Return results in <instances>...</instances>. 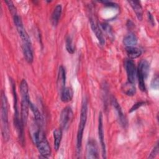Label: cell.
<instances>
[{
    "instance_id": "277c9868",
    "label": "cell",
    "mask_w": 159,
    "mask_h": 159,
    "mask_svg": "<svg viewBox=\"0 0 159 159\" xmlns=\"http://www.w3.org/2000/svg\"><path fill=\"white\" fill-rule=\"evenodd\" d=\"M87 114H88V102L86 99H84L82 102L81 113H80V120L78 129L77 137H76V152L77 155H80L81 149L82 139L84 129L87 120Z\"/></svg>"
},
{
    "instance_id": "7402d4cb",
    "label": "cell",
    "mask_w": 159,
    "mask_h": 159,
    "mask_svg": "<svg viewBox=\"0 0 159 159\" xmlns=\"http://www.w3.org/2000/svg\"><path fill=\"white\" fill-rule=\"evenodd\" d=\"M101 26L102 29L105 32V33L107 34V35L111 39H114V32L112 30V27L106 23H102L101 24Z\"/></svg>"
},
{
    "instance_id": "d4e9b609",
    "label": "cell",
    "mask_w": 159,
    "mask_h": 159,
    "mask_svg": "<svg viewBox=\"0 0 159 159\" xmlns=\"http://www.w3.org/2000/svg\"><path fill=\"white\" fill-rule=\"evenodd\" d=\"M151 87L154 89H158V76L156 75L151 81Z\"/></svg>"
},
{
    "instance_id": "ffe728a7",
    "label": "cell",
    "mask_w": 159,
    "mask_h": 159,
    "mask_svg": "<svg viewBox=\"0 0 159 159\" xmlns=\"http://www.w3.org/2000/svg\"><path fill=\"white\" fill-rule=\"evenodd\" d=\"M53 138H54V148L56 151H58L62 138V130L61 129H56L53 130Z\"/></svg>"
},
{
    "instance_id": "484cf974",
    "label": "cell",
    "mask_w": 159,
    "mask_h": 159,
    "mask_svg": "<svg viewBox=\"0 0 159 159\" xmlns=\"http://www.w3.org/2000/svg\"><path fill=\"white\" fill-rule=\"evenodd\" d=\"M158 143H157L154 147V148H153L152 151L151 152L150 155L148 156V158H153L158 155Z\"/></svg>"
},
{
    "instance_id": "2e32d148",
    "label": "cell",
    "mask_w": 159,
    "mask_h": 159,
    "mask_svg": "<svg viewBox=\"0 0 159 159\" xmlns=\"http://www.w3.org/2000/svg\"><path fill=\"white\" fill-rule=\"evenodd\" d=\"M73 97V90L70 87H65L60 93V98L62 102H68Z\"/></svg>"
},
{
    "instance_id": "ac0fdd59",
    "label": "cell",
    "mask_w": 159,
    "mask_h": 159,
    "mask_svg": "<svg viewBox=\"0 0 159 159\" xmlns=\"http://www.w3.org/2000/svg\"><path fill=\"white\" fill-rule=\"evenodd\" d=\"M125 52L130 60L137 58L142 54L141 50L136 47H126Z\"/></svg>"
},
{
    "instance_id": "30bf717a",
    "label": "cell",
    "mask_w": 159,
    "mask_h": 159,
    "mask_svg": "<svg viewBox=\"0 0 159 159\" xmlns=\"http://www.w3.org/2000/svg\"><path fill=\"white\" fill-rule=\"evenodd\" d=\"M112 104L116 110V112L117 113V119L119 120L120 124L122 126H123L124 127H125L127 125V121L126 117H125V115L124 114V113L122 112V109L120 106L119 105V102H117L116 99L114 97H112Z\"/></svg>"
},
{
    "instance_id": "9c48e42d",
    "label": "cell",
    "mask_w": 159,
    "mask_h": 159,
    "mask_svg": "<svg viewBox=\"0 0 159 159\" xmlns=\"http://www.w3.org/2000/svg\"><path fill=\"white\" fill-rule=\"evenodd\" d=\"M98 135L99 141L101 145L102 148V158H106V145L104 142V134L103 130V124H102V113L100 112L99 115V120H98Z\"/></svg>"
},
{
    "instance_id": "d6986e66",
    "label": "cell",
    "mask_w": 159,
    "mask_h": 159,
    "mask_svg": "<svg viewBox=\"0 0 159 159\" xmlns=\"http://www.w3.org/2000/svg\"><path fill=\"white\" fill-rule=\"evenodd\" d=\"M137 42V37L133 33H129L126 35L123 39V43L125 47H135Z\"/></svg>"
},
{
    "instance_id": "4fadbf2b",
    "label": "cell",
    "mask_w": 159,
    "mask_h": 159,
    "mask_svg": "<svg viewBox=\"0 0 159 159\" xmlns=\"http://www.w3.org/2000/svg\"><path fill=\"white\" fill-rule=\"evenodd\" d=\"M22 51L25 60L28 63H32L34 60V54L32 44L22 43Z\"/></svg>"
},
{
    "instance_id": "52a82bcc",
    "label": "cell",
    "mask_w": 159,
    "mask_h": 159,
    "mask_svg": "<svg viewBox=\"0 0 159 159\" xmlns=\"http://www.w3.org/2000/svg\"><path fill=\"white\" fill-rule=\"evenodd\" d=\"M125 67L128 82L134 84L137 77V69L134 62L132 60H127L125 62Z\"/></svg>"
},
{
    "instance_id": "7c38bea8",
    "label": "cell",
    "mask_w": 159,
    "mask_h": 159,
    "mask_svg": "<svg viewBox=\"0 0 159 159\" xmlns=\"http://www.w3.org/2000/svg\"><path fill=\"white\" fill-rule=\"evenodd\" d=\"M65 83H66V71L65 68L63 66H60L58 71L57 76V88L60 93L62 91V90L65 88Z\"/></svg>"
},
{
    "instance_id": "ba28073f",
    "label": "cell",
    "mask_w": 159,
    "mask_h": 159,
    "mask_svg": "<svg viewBox=\"0 0 159 159\" xmlns=\"http://www.w3.org/2000/svg\"><path fill=\"white\" fill-rule=\"evenodd\" d=\"M98 148L96 140L94 139H89L86 145V158H98Z\"/></svg>"
},
{
    "instance_id": "5b68a950",
    "label": "cell",
    "mask_w": 159,
    "mask_h": 159,
    "mask_svg": "<svg viewBox=\"0 0 159 159\" xmlns=\"http://www.w3.org/2000/svg\"><path fill=\"white\" fill-rule=\"evenodd\" d=\"M150 70V64L145 60H142L139 63L137 70V76L138 78L139 87L142 91H145V80L148 76Z\"/></svg>"
},
{
    "instance_id": "9a60e30c",
    "label": "cell",
    "mask_w": 159,
    "mask_h": 159,
    "mask_svg": "<svg viewBox=\"0 0 159 159\" xmlns=\"http://www.w3.org/2000/svg\"><path fill=\"white\" fill-rule=\"evenodd\" d=\"M128 2L135 12L137 19L139 20H142L143 18V9L140 2L138 1H129Z\"/></svg>"
},
{
    "instance_id": "cb8c5ba5",
    "label": "cell",
    "mask_w": 159,
    "mask_h": 159,
    "mask_svg": "<svg viewBox=\"0 0 159 159\" xmlns=\"http://www.w3.org/2000/svg\"><path fill=\"white\" fill-rule=\"evenodd\" d=\"M5 2L7 4V6L8 7V9H9V10L10 11V13L11 14L12 16H14V14H17L16 9L13 2L11 1H5Z\"/></svg>"
},
{
    "instance_id": "44dd1931",
    "label": "cell",
    "mask_w": 159,
    "mask_h": 159,
    "mask_svg": "<svg viewBox=\"0 0 159 159\" xmlns=\"http://www.w3.org/2000/svg\"><path fill=\"white\" fill-rule=\"evenodd\" d=\"M122 91L127 96H134L136 93V89L135 85L133 83L127 82L126 83L124 84L122 86Z\"/></svg>"
},
{
    "instance_id": "4316f807",
    "label": "cell",
    "mask_w": 159,
    "mask_h": 159,
    "mask_svg": "<svg viewBox=\"0 0 159 159\" xmlns=\"http://www.w3.org/2000/svg\"><path fill=\"white\" fill-rule=\"evenodd\" d=\"M145 104V102L143 101H140V102H138L137 103H135L132 107L131 109H130L129 111V112H132L135 110H137V109H139L140 107H141L142 105H143Z\"/></svg>"
},
{
    "instance_id": "83f0119b",
    "label": "cell",
    "mask_w": 159,
    "mask_h": 159,
    "mask_svg": "<svg viewBox=\"0 0 159 159\" xmlns=\"http://www.w3.org/2000/svg\"><path fill=\"white\" fill-rule=\"evenodd\" d=\"M100 2H102L103 3L104 5L107 6H109V7H117V5L113 2H111V1H100Z\"/></svg>"
},
{
    "instance_id": "e0dca14e",
    "label": "cell",
    "mask_w": 159,
    "mask_h": 159,
    "mask_svg": "<svg viewBox=\"0 0 159 159\" xmlns=\"http://www.w3.org/2000/svg\"><path fill=\"white\" fill-rule=\"evenodd\" d=\"M61 11L62 8L60 4H57L55 7L51 15V22L53 26H56L58 24L61 14Z\"/></svg>"
},
{
    "instance_id": "8fae6325",
    "label": "cell",
    "mask_w": 159,
    "mask_h": 159,
    "mask_svg": "<svg viewBox=\"0 0 159 159\" xmlns=\"http://www.w3.org/2000/svg\"><path fill=\"white\" fill-rule=\"evenodd\" d=\"M89 21H90V25H91V29H92L93 32H94V34H95L99 43L101 45H104L105 43V40H104V35H103L101 29H100L98 24L96 22V21L94 20V19L93 17L89 18Z\"/></svg>"
},
{
    "instance_id": "8992f818",
    "label": "cell",
    "mask_w": 159,
    "mask_h": 159,
    "mask_svg": "<svg viewBox=\"0 0 159 159\" xmlns=\"http://www.w3.org/2000/svg\"><path fill=\"white\" fill-rule=\"evenodd\" d=\"M73 119V112L71 108L69 106L65 107L60 114V124L61 129L67 130L71 125Z\"/></svg>"
},
{
    "instance_id": "5bb4252c",
    "label": "cell",
    "mask_w": 159,
    "mask_h": 159,
    "mask_svg": "<svg viewBox=\"0 0 159 159\" xmlns=\"http://www.w3.org/2000/svg\"><path fill=\"white\" fill-rule=\"evenodd\" d=\"M30 109H31L34 115V120H35L34 122L39 126L42 127L43 125V119L39 109L35 105L32 104L31 102L30 104Z\"/></svg>"
},
{
    "instance_id": "6da1fadb",
    "label": "cell",
    "mask_w": 159,
    "mask_h": 159,
    "mask_svg": "<svg viewBox=\"0 0 159 159\" xmlns=\"http://www.w3.org/2000/svg\"><path fill=\"white\" fill-rule=\"evenodd\" d=\"M31 136L40 154L43 158H48L51 155L50 145L45 137L42 127L39 126L35 122L31 133Z\"/></svg>"
},
{
    "instance_id": "603a6c76",
    "label": "cell",
    "mask_w": 159,
    "mask_h": 159,
    "mask_svg": "<svg viewBox=\"0 0 159 159\" xmlns=\"http://www.w3.org/2000/svg\"><path fill=\"white\" fill-rule=\"evenodd\" d=\"M66 49L68 52L71 54H73L75 52V46L72 39L70 36H68L66 39Z\"/></svg>"
},
{
    "instance_id": "f1b7e54d",
    "label": "cell",
    "mask_w": 159,
    "mask_h": 159,
    "mask_svg": "<svg viewBox=\"0 0 159 159\" xmlns=\"http://www.w3.org/2000/svg\"><path fill=\"white\" fill-rule=\"evenodd\" d=\"M148 17H149V20H150V22H151V24L152 25H153V22H154V20H153V18L152 17V16L150 14V13H148Z\"/></svg>"
},
{
    "instance_id": "3957f363",
    "label": "cell",
    "mask_w": 159,
    "mask_h": 159,
    "mask_svg": "<svg viewBox=\"0 0 159 159\" xmlns=\"http://www.w3.org/2000/svg\"><path fill=\"white\" fill-rule=\"evenodd\" d=\"M1 109L2 136L5 141H7L10 137L8 121V102L6 94L3 91H2L1 93Z\"/></svg>"
},
{
    "instance_id": "7a4b0ae2",
    "label": "cell",
    "mask_w": 159,
    "mask_h": 159,
    "mask_svg": "<svg viewBox=\"0 0 159 159\" xmlns=\"http://www.w3.org/2000/svg\"><path fill=\"white\" fill-rule=\"evenodd\" d=\"M20 93L21 95V111L20 119L24 125H25L27 122L29 116V109L30 107V96L29 94L28 84L25 80H22L20 84Z\"/></svg>"
}]
</instances>
